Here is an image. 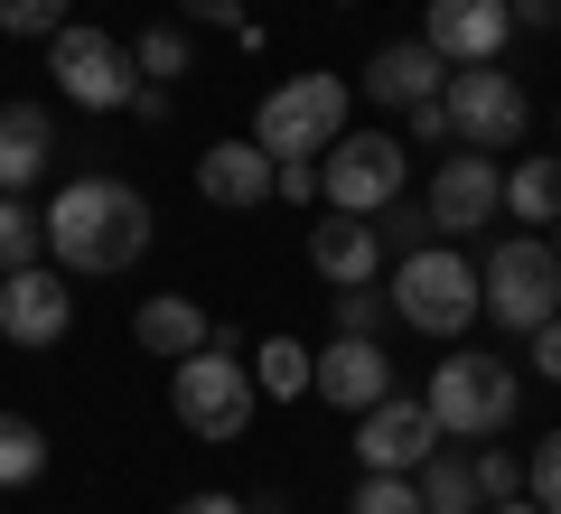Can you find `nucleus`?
<instances>
[{"mask_svg":"<svg viewBox=\"0 0 561 514\" xmlns=\"http://www.w3.org/2000/svg\"><path fill=\"white\" fill-rule=\"evenodd\" d=\"M47 253H57L66 281L131 272L150 253V197L131 179H66L57 206H47Z\"/></svg>","mask_w":561,"mask_h":514,"instance_id":"nucleus-1","label":"nucleus"},{"mask_svg":"<svg viewBox=\"0 0 561 514\" xmlns=\"http://www.w3.org/2000/svg\"><path fill=\"white\" fill-rule=\"evenodd\" d=\"M253 375H243V356L225 346V336H206L197 356L169 365V412H179L187 439H206V449H225V439H243V421H253Z\"/></svg>","mask_w":561,"mask_h":514,"instance_id":"nucleus-2","label":"nucleus"},{"mask_svg":"<svg viewBox=\"0 0 561 514\" xmlns=\"http://www.w3.org/2000/svg\"><path fill=\"white\" fill-rule=\"evenodd\" d=\"M431 421H440V439H496L505 421H515L524 402V375L505 356H486V346H468V356H440L431 365Z\"/></svg>","mask_w":561,"mask_h":514,"instance_id":"nucleus-3","label":"nucleus"},{"mask_svg":"<svg viewBox=\"0 0 561 514\" xmlns=\"http://www.w3.org/2000/svg\"><path fill=\"white\" fill-rule=\"evenodd\" d=\"M552 309H561V253L542 235H496V243H486V262H478V318L534 336Z\"/></svg>","mask_w":561,"mask_h":514,"instance_id":"nucleus-4","label":"nucleus"},{"mask_svg":"<svg viewBox=\"0 0 561 514\" xmlns=\"http://www.w3.org/2000/svg\"><path fill=\"white\" fill-rule=\"evenodd\" d=\"M393 318L421 336H459L478 318V262L459 243H421V253L393 262Z\"/></svg>","mask_w":561,"mask_h":514,"instance_id":"nucleus-5","label":"nucleus"},{"mask_svg":"<svg viewBox=\"0 0 561 514\" xmlns=\"http://www.w3.org/2000/svg\"><path fill=\"white\" fill-rule=\"evenodd\" d=\"M346 103H356V84H346V76H290V84L262 94L253 140H262L272 159H319L328 140L346 132Z\"/></svg>","mask_w":561,"mask_h":514,"instance_id":"nucleus-6","label":"nucleus"},{"mask_svg":"<svg viewBox=\"0 0 561 514\" xmlns=\"http://www.w3.org/2000/svg\"><path fill=\"white\" fill-rule=\"evenodd\" d=\"M440 113H449V140H459V150H515V140L534 132V94H524L505 66H449Z\"/></svg>","mask_w":561,"mask_h":514,"instance_id":"nucleus-7","label":"nucleus"},{"mask_svg":"<svg viewBox=\"0 0 561 514\" xmlns=\"http://www.w3.org/2000/svg\"><path fill=\"white\" fill-rule=\"evenodd\" d=\"M402 179H412V150L393 132H337L319 150V197L337 216H383L402 197Z\"/></svg>","mask_w":561,"mask_h":514,"instance_id":"nucleus-8","label":"nucleus"},{"mask_svg":"<svg viewBox=\"0 0 561 514\" xmlns=\"http://www.w3.org/2000/svg\"><path fill=\"white\" fill-rule=\"evenodd\" d=\"M47 76H57V94L84 103V113H122V103H131V84H140V66H131V47H122V38L66 20L57 38H47Z\"/></svg>","mask_w":561,"mask_h":514,"instance_id":"nucleus-9","label":"nucleus"},{"mask_svg":"<svg viewBox=\"0 0 561 514\" xmlns=\"http://www.w3.org/2000/svg\"><path fill=\"white\" fill-rule=\"evenodd\" d=\"M431 235L440 243H459V235H478V225H496L505 216V169H496V150H449L440 169H431Z\"/></svg>","mask_w":561,"mask_h":514,"instance_id":"nucleus-10","label":"nucleus"},{"mask_svg":"<svg viewBox=\"0 0 561 514\" xmlns=\"http://www.w3.org/2000/svg\"><path fill=\"white\" fill-rule=\"evenodd\" d=\"M515 20H505V0H431L421 10V47L440 66H496Z\"/></svg>","mask_w":561,"mask_h":514,"instance_id":"nucleus-11","label":"nucleus"},{"mask_svg":"<svg viewBox=\"0 0 561 514\" xmlns=\"http://www.w3.org/2000/svg\"><path fill=\"white\" fill-rule=\"evenodd\" d=\"M309 393L337 402V412H375L393 393V356H383V336H328L319 356H309Z\"/></svg>","mask_w":561,"mask_h":514,"instance_id":"nucleus-12","label":"nucleus"},{"mask_svg":"<svg viewBox=\"0 0 561 514\" xmlns=\"http://www.w3.org/2000/svg\"><path fill=\"white\" fill-rule=\"evenodd\" d=\"M76 328V290H66V272H0V336L10 346H57V336Z\"/></svg>","mask_w":561,"mask_h":514,"instance_id":"nucleus-13","label":"nucleus"},{"mask_svg":"<svg viewBox=\"0 0 561 514\" xmlns=\"http://www.w3.org/2000/svg\"><path fill=\"white\" fill-rule=\"evenodd\" d=\"M440 449V421L421 393H383L375 412H356V458L365 468H421V458Z\"/></svg>","mask_w":561,"mask_h":514,"instance_id":"nucleus-14","label":"nucleus"},{"mask_svg":"<svg viewBox=\"0 0 561 514\" xmlns=\"http://www.w3.org/2000/svg\"><path fill=\"white\" fill-rule=\"evenodd\" d=\"M272 169L280 159L262 150V140H216V150H197V197L225 206V216H253V206L272 197Z\"/></svg>","mask_w":561,"mask_h":514,"instance_id":"nucleus-15","label":"nucleus"},{"mask_svg":"<svg viewBox=\"0 0 561 514\" xmlns=\"http://www.w3.org/2000/svg\"><path fill=\"white\" fill-rule=\"evenodd\" d=\"M440 84H449V66L431 57L421 38H402V47H375V57H365L356 94H365V103H383V113H412V103H431Z\"/></svg>","mask_w":561,"mask_h":514,"instance_id":"nucleus-16","label":"nucleus"},{"mask_svg":"<svg viewBox=\"0 0 561 514\" xmlns=\"http://www.w3.org/2000/svg\"><path fill=\"white\" fill-rule=\"evenodd\" d=\"M47 169H57V122H47V103H0V197H28Z\"/></svg>","mask_w":561,"mask_h":514,"instance_id":"nucleus-17","label":"nucleus"},{"mask_svg":"<svg viewBox=\"0 0 561 514\" xmlns=\"http://www.w3.org/2000/svg\"><path fill=\"white\" fill-rule=\"evenodd\" d=\"M309 272L337 281V290L375 281V272H383V235H375V216H337V206H328V225H309Z\"/></svg>","mask_w":561,"mask_h":514,"instance_id":"nucleus-18","label":"nucleus"},{"mask_svg":"<svg viewBox=\"0 0 561 514\" xmlns=\"http://www.w3.org/2000/svg\"><path fill=\"white\" fill-rule=\"evenodd\" d=\"M131 336L150 346V356H169V365H179V356H197L206 336H216V318H206L197 299L160 290V299H140V309H131Z\"/></svg>","mask_w":561,"mask_h":514,"instance_id":"nucleus-19","label":"nucleus"},{"mask_svg":"<svg viewBox=\"0 0 561 514\" xmlns=\"http://www.w3.org/2000/svg\"><path fill=\"white\" fill-rule=\"evenodd\" d=\"M505 216L515 225H561V159H515L505 169Z\"/></svg>","mask_w":561,"mask_h":514,"instance_id":"nucleus-20","label":"nucleus"},{"mask_svg":"<svg viewBox=\"0 0 561 514\" xmlns=\"http://www.w3.org/2000/svg\"><path fill=\"white\" fill-rule=\"evenodd\" d=\"M47 477V431L38 421H20V412H0V495L10 487H38Z\"/></svg>","mask_w":561,"mask_h":514,"instance_id":"nucleus-21","label":"nucleus"},{"mask_svg":"<svg viewBox=\"0 0 561 514\" xmlns=\"http://www.w3.org/2000/svg\"><path fill=\"white\" fill-rule=\"evenodd\" d=\"M253 393H272V402H300V393H309V346H300V336H262Z\"/></svg>","mask_w":561,"mask_h":514,"instance_id":"nucleus-22","label":"nucleus"},{"mask_svg":"<svg viewBox=\"0 0 561 514\" xmlns=\"http://www.w3.org/2000/svg\"><path fill=\"white\" fill-rule=\"evenodd\" d=\"M412 477H421V514H478V477H468V458H440V449H431Z\"/></svg>","mask_w":561,"mask_h":514,"instance_id":"nucleus-23","label":"nucleus"},{"mask_svg":"<svg viewBox=\"0 0 561 514\" xmlns=\"http://www.w3.org/2000/svg\"><path fill=\"white\" fill-rule=\"evenodd\" d=\"M47 253V216L28 197H0V272H28Z\"/></svg>","mask_w":561,"mask_h":514,"instance_id":"nucleus-24","label":"nucleus"},{"mask_svg":"<svg viewBox=\"0 0 561 514\" xmlns=\"http://www.w3.org/2000/svg\"><path fill=\"white\" fill-rule=\"evenodd\" d=\"M346 514H421V477L412 468H365V487H356Z\"/></svg>","mask_w":561,"mask_h":514,"instance_id":"nucleus-25","label":"nucleus"},{"mask_svg":"<svg viewBox=\"0 0 561 514\" xmlns=\"http://www.w3.org/2000/svg\"><path fill=\"white\" fill-rule=\"evenodd\" d=\"M131 66H140V84H179L187 76V38H179V28H140V38H131Z\"/></svg>","mask_w":561,"mask_h":514,"instance_id":"nucleus-26","label":"nucleus"},{"mask_svg":"<svg viewBox=\"0 0 561 514\" xmlns=\"http://www.w3.org/2000/svg\"><path fill=\"white\" fill-rule=\"evenodd\" d=\"M524 495H534L542 514H561V431H542L534 449H524Z\"/></svg>","mask_w":561,"mask_h":514,"instance_id":"nucleus-27","label":"nucleus"},{"mask_svg":"<svg viewBox=\"0 0 561 514\" xmlns=\"http://www.w3.org/2000/svg\"><path fill=\"white\" fill-rule=\"evenodd\" d=\"M375 235H383V253H421V243H440L431 235V206H412V197H393L375 216Z\"/></svg>","mask_w":561,"mask_h":514,"instance_id":"nucleus-28","label":"nucleus"},{"mask_svg":"<svg viewBox=\"0 0 561 514\" xmlns=\"http://www.w3.org/2000/svg\"><path fill=\"white\" fill-rule=\"evenodd\" d=\"M76 0H0V38H57Z\"/></svg>","mask_w":561,"mask_h":514,"instance_id":"nucleus-29","label":"nucleus"},{"mask_svg":"<svg viewBox=\"0 0 561 514\" xmlns=\"http://www.w3.org/2000/svg\"><path fill=\"white\" fill-rule=\"evenodd\" d=\"M468 477H478V505L524 495V458H515V449H478V458H468Z\"/></svg>","mask_w":561,"mask_h":514,"instance_id":"nucleus-30","label":"nucleus"},{"mask_svg":"<svg viewBox=\"0 0 561 514\" xmlns=\"http://www.w3.org/2000/svg\"><path fill=\"white\" fill-rule=\"evenodd\" d=\"M383 309H393V299H383L375 281H356V290H337V336H375V328H383Z\"/></svg>","mask_w":561,"mask_h":514,"instance_id":"nucleus-31","label":"nucleus"},{"mask_svg":"<svg viewBox=\"0 0 561 514\" xmlns=\"http://www.w3.org/2000/svg\"><path fill=\"white\" fill-rule=\"evenodd\" d=\"M272 197H290V206H319V159H280V169H272Z\"/></svg>","mask_w":561,"mask_h":514,"instance_id":"nucleus-32","label":"nucleus"},{"mask_svg":"<svg viewBox=\"0 0 561 514\" xmlns=\"http://www.w3.org/2000/svg\"><path fill=\"white\" fill-rule=\"evenodd\" d=\"M524 346H534V375H542V384H561V309L542 318V328L524 336Z\"/></svg>","mask_w":561,"mask_h":514,"instance_id":"nucleus-33","label":"nucleus"},{"mask_svg":"<svg viewBox=\"0 0 561 514\" xmlns=\"http://www.w3.org/2000/svg\"><path fill=\"white\" fill-rule=\"evenodd\" d=\"M179 10H187L197 28H234V38L253 28V20H243V0H179Z\"/></svg>","mask_w":561,"mask_h":514,"instance_id":"nucleus-34","label":"nucleus"},{"mask_svg":"<svg viewBox=\"0 0 561 514\" xmlns=\"http://www.w3.org/2000/svg\"><path fill=\"white\" fill-rule=\"evenodd\" d=\"M402 132H412L421 150H431V140H449V113H440V94H431V103H412V113H402Z\"/></svg>","mask_w":561,"mask_h":514,"instance_id":"nucleus-35","label":"nucleus"},{"mask_svg":"<svg viewBox=\"0 0 561 514\" xmlns=\"http://www.w3.org/2000/svg\"><path fill=\"white\" fill-rule=\"evenodd\" d=\"M505 20L515 28H561V0H505Z\"/></svg>","mask_w":561,"mask_h":514,"instance_id":"nucleus-36","label":"nucleus"},{"mask_svg":"<svg viewBox=\"0 0 561 514\" xmlns=\"http://www.w3.org/2000/svg\"><path fill=\"white\" fill-rule=\"evenodd\" d=\"M131 122H169V84H131V103H122Z\"/></svg>","mask_w":561,"mask_h":514,"instance_id":"nucleus-37","label":"nucleus"},{"mask_svg":"<svg viewBox=\"0 0 561 514\" xmlns=\"http://www.w3.org/2000/svg\"><path fill=\"white\" fill-rule=\"evenodd\" d=\"M169 514H243V495H216V487H206V495H179Z\"/></svg>","mask_w":561,"mask_h":514,"instance_id":"nucleus-38","label":"nucleus"},{"mask_svg":"<svg viewBox=\"0 0 561 514\" xmlns=\"http://www.w3.org/2000/svg\"><path fill=\"white\" fill-rule=\"evenodd\" d=\"M478 514H542L534 495H505V505H478Z\"/></svg>","mask_w":561,"mask_h":514,"instance_id":"nucleus-39","label":"nucleus"},{"mask_svg":"<svg viewBox=\"0 0 561 514\" xmlns=\"http://www.w3.org/2000/svg\"><path fill=\"white\" fill-rule=\"evenodd\" d=\"M552 253H561V225H552Z\"/></svg>","mask_w":561,"mask_h":514,"instance_id":"nucleus-40","label":"nucleus"}]
</instances>
